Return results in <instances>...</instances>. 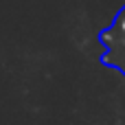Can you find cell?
<instances>
[{
  "label": "cell",
  "instance_id": "1",
  "mask_svg": "<svg viewBox=\"0 0 125 125\" xmlns=\"http://www.w3.org/2000/svg\"><path fill=\"white\" fill-rule=\"evenodd\" d=\"M99 42L103 46L101 64L108 66V68L119 70L125 77V4L114 15L112 24L105 26L99 33Z\"/></svg>",
  "mask_w": 125,
  "mask_h": 125
}]
</instances>
